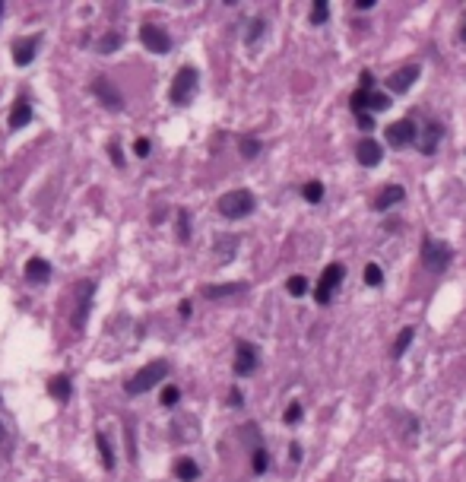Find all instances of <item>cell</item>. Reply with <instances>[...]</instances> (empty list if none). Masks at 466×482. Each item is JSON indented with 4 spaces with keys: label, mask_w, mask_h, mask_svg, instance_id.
Instances as JSON below:
<instances>
[{
    "label": "cell",
    "mask_w": 466,
    "mask_h": 482,
    "mask_svg": "<svg viewBox=\"0 0 466 482\" xmlns=\"http://www.w3.org/2000/svg\"><path fill=\"white\" fill-rule=\"evenodd\" d=\"M168 362L165 358H155V362H150V365H143V368L137 371L133 378H127V384H124V393L127 397H140V393H146V390H152L159 381H165V375H168Z\"/></svg>",
    "instance_id": "1"
},
{
    "label": "cell",
    "mask_w": 466,
    "mask_h": 482,
    "mask_svg": "<svg viewBox=\"0 0 466 482\" xmlns=\"http://www.w3.org/2000/svg\"><path fill=\"white\" fill-rule=\"evenodd\" d=\"M450 261H454V248H450L448 241H441V239L425 235V241H422V267L428 270V273H444V270L450 267Z\"/></svg>",
    "instance_id": "2"
},
{
    "label": "cell",
    "mask_w": 466,
    "mask_h": 482,
    "mask_svg": "<svg viewBox=\"0 0 466 482\" xmlns=\"http://www.w3.org/2000/svg\"><path fill=\"white\" fill-rule=\"evenodd\" d=\"M197 86H200V73L194 70V67H181V70L174 73V80H172V89H168L172 105L187 108L194 102V96H197Z\"/></svg>",
    "instance_id": "3"
},
{
    "label": "cell",
    "mask_w": 466,
    "mask_h": 482,
    "mask_svg": "<svg viewBox=\"0 0 466 482\" xmlns=\"http://www.w3.org/2000/svg\"><path fill=\"white\" fill-rule=\"evenodd\" d=\"M254 207H257V197L248 187H238V191H228L219 197V213L226 219H245V216L254 213Z\"/></svg>",
    "instance_id": "4"
},
{
    "label": "cell",
    "mask_w": 466,
    "mask_h": 482,
    "mask_svg": "<svg viewBox=\"0 0 466 482\" xmlns=\"http://www.w3.org/2000/svg\"><path fill=\"white\" fill-rule=\"evenodd\" d=\"M346 280V267L343 263H327L321 273V280H317L314 286V302L317 305H330L333 302V292L340 289V283Z\"/></svg>",
    "instance_id": "5"
},
{
    "label": "cell",
    "mask_w": 466,
    "mask_h": 482,
    "mask_svg": "<svg viewBox=\"0 0 466 482\" xmlns=\"http://www.w3.org/2000/svg\"><path fill=\"white\" fill-rule=\"evenodd\" d=\"M92 298H96V280H79L77 283V292H73V302H77V308H73V330H83L86 327V317H89L92 311Z\"/></svg>",
    "instance_id": "6"
},
{
    "label": "cell",
    "mask_w": 466,
    "mask_h": 482,
    "mask_svg": "<svg viewBox=\"0 0 466 482\" xmlns=\"http://www.w3.org/2000/svg\"><path fill=\"white\" fill-rule=\"evenodd\" d=\"M387 143L394 146V149H403V146H409V143H416L418 140V127H416V118H400V121H394V124H387Z\"/></svg>",
    "instance_id": "7"
},
{
    "label": "cell",
    "mask_w": 466,
    "mask_h": 482,
    "mask_svg": "<svg viewBox=\"0 0 466 482\" xmlns=\"http://www.w3.org/2000/svg\"><path fill=\"white\" fill-rule=\"evenodd\" d=\"M140 42H143V48L152 51V54H168L172 51V35H168L162 26H155V23L140 26Z\"/></svg>",
    "instance_id": "8"
},
{
    "label": "cell",
    "mask_w": 466,
    "mask_h": 482,
    "mask_svg": "<svg viewBox=\"0 0 466 482\" xmlns=\"http://www.w3.org/2000/svg\"><path fill=\"white\" fill-rule=\"evenodd\" d=\"M257 349H254V343H248V339H238L235 343V375L238 378H248L257 371Z\"/></svg>",
    "instance_id": "9"
},
{
    "label": "cell",
    "mask_w": 466,
    "mask_h": 482,
    "mask_svg": "<svg viewBox=\"0 0 466 482\" xmlns=\"http://www.w3.org/2000/svg\"><path fill=\"white\" fill-rule=\"evenodd\" d=\"M92 96L102 102L108 111H121V108H124V96H121V89L105 77H99L96 83H92Z\"/></svg>",
    "instance_id": "10"
},
{
    "label": "cell",
    "mask_w": 466,
    "mask_h": 482,
    "mask_svg": "<svg viewBox=\"0 0 466 482\" xmlns=\"http://www.w3.org/2000/svg\"><path fill=\"white\" fill-rule=\"evenodd\" d=\"M371 86H375V73L365 70V73H362V80H359V89H355V92H353V99H349V108H353L355 118L368 114V99H371V92H375Z\"/></svg>",
    "instance_id": "11"
},
{
    "label": "cell",
    "mask_w": 466,
    "mask_h": 482,
    "mask_svg": "<svg viewBox=\"0 0 466 482\" xmlns=\"http://www.w3.org/2000/svg\"><path fill=\"white\" fill-rule=\"evenodd\" d=\"M42 38L45 35H26L13 45V60H16V67H29L32 60H35L38 48H42Z\"/></svg>",
    "instance_id": "12"
},
{
    "label": "cell",
    "mask_w": 466,
    "mask_h": 482,
    "mask_svg": "<svg viewBox=\"0 0 466 482\" xmlns=\"http://www.w3.org/2000/svg\"><path fill=\"white\" fill-rule=\"evenodd\" d=\"M418 73H422V67L418 64H406V67H400L396 73H390L387 77V89H394V92H406V89H413V83L418 80Z\"/></svg>",
    "instance_id": "13"
},
{
    "label": "cell",
    "mask_w": 466,
    "mask_h": 482,
    "mask_svg": "<svg viewBox=\"0 0 466 482\" xmlns=\"http://www.w3.org/2000/svg\"><path fill=\"white\" fill-rule=\"evenodd\" d=\"M355 159H359V165H362V168H375V165H381V159H384V146L377 143V140H362L359 149H355Z\"/></svg>",
    "instance_id": "14"
},
{
    "label": "cell",
    "mask_w": 466,
    "mask_h": 482,
    "mask_svg": "<svg viewBox=\"0 0 466 482\" xmlns=\"http://www.w3.org/2000/svg\"><path fill=\"white\" fill-rule=\"evenodd\" d=\"M403 200H406V191H403L400 185H387V187H381V191H377V197L371 200V207H375L377 213H384V209L396 207V203H403Z\"/></svg>",
    "instance_id": "15"
},
{
    "label": "cell",
    "mask_w": 466,
    "mask_h": 482,
    "mask_svg": "<svg viewBox=\"0 0 466 482\" xmlns=\"http://www.w3.org/2000/svg\"><path fill=\"white\" fill-rule=\"evenodd\" d=\"M441 137H444L441 124H438V121H425V131L418 133V149H422L425 155H435V153H438V143H441Z\"/></svg>",
    "instance_id": "16"
},
{
    "label": "cell",
    "mask_w": 466,
    "mask_h": 482,
    "mask_svg": "<svg viewBox=\"0 0 466 482\" xmlns=\"http://www.w3.org/2000/svg\"><path fill=\"white\" fill-rule=\"evenodd\" d=\"M26 283L29 286H42V283H48L51 280V263L45 261V257H32L29 263H26Z\"/></svg>",
    "instance_id": "17"
},
{
    "label": "cell",
    "mask_w": 466,
    "mask_h": 482,
    "mask_svg": "<svg viewBox=\"0 0 466 482\" xmlns=\"http://www.w3.org/2000/svg\"><path fill=\"white\" fill-rule=\"evenodd\" d=\"M48 393H51L54 400H60V403H67V400L73 397L70 375H54V378H48Z\"/></svg>",
    "instance_id": "18"
},
{
    "label": "cell",
    "mask_w": 466,
    "mask_h": 482,
    "mask_svg": "<svg viewBox=\"0 0 466 482\" xmlns=\"http://www.w3.org/2000/svg\"><path fill=\"white\" fill-rule=\"evenodd\" d=\"M29 121H32V105L26 99H19L16 105L10 108V131H23Z\"/></svg>",
    "instance_id": "19"
},
{
    "label": "cell",
    "mask_w": 466,
    "mask_h": 482,
    "mask_svg": "<svg viewBox=\"0 0 466 482\" xmlns=\"http://www.w3.org/2000/svg\"><path fill=\"white\" fill-rule=\"evenodd\" d=\"M174 476H178L181 482H194L200 476V466H197V460H191V457H181L178 464H174Z\"/></svg>",
    "instance_id": "20"
},
{
    "label": "cell",
    "mask_w": 466,
    "mask_h": 482,
    "mask_svg": "<svg viewBox=\"0 0 466 482\" xmlns=\"http://www.w3.org/2000/svg\"><path fill=\"white\" fill-rule=\"evenodd\" d=\"M96 447H99V454H102V466L111 473L114 470V451H111V441H108L105 432H96Z\"/></svg>",
    "instance_id": "21"
},
{
    "label": "cell",
    "mask_w": 466,
    "mask_h": 482,
    "mask_svg": "<svg viewBox=\"0 0 466 482\" xmlns=\"http://www.w3.org/2000/svg\"><path fill=\"white\" fill-rule=\"evenodd\" d=\"M416 339V327H403L400 334H396V339H394V349H390V356L394 358H403V352L409 349V343Z\"/></svg>",
    "instance_id": "22"
},
{
    "label": "cell",
    "mask_w": 466,
    "mask_h": 482,
    "mask_svg": "<svg viewBox=\"0 0 466 482\" xmlns=\"http://www.w3.org/2000/svg\"><path fill=\"white\" fill-rule=\"evenodd\" d=\"M121 45H124V35H121V32H105V35L96 42V51L99 54H114Z\"/></svg>",
    "instance_id": "23"
},
{
    "label": "cell",
    "mask_w": 466,
    "mask_h": 482,
    "mask_svg": "<svg viewBox=\"0 0 466 482\" xmlns=\"http://www.w3.org/2000/svg\"><path fill=\"white\" fill-rule=\"evenodd\" d=\"M248 283H226V286H204L206 298H222V295H235V292H245Z\"/></svg>",
    "instance_id": "24"
},
{
    "label": "cell",
    "mask_w": 466,
    "mask_h": 482,
    "mask_svg": "<svg viewBox=\"0 0 466 482\" xmlns=\"http://www.w3.org/2000/svg\"><path fill=\"white\" fill-rule=\"evenodd\" d=\"M308 19L314 26H323L330 19V4L327 0H314V4H311V13H308Z\"/></svg>",
    "instance_id": "25"
},
{
    "label": "cell",
    "mask_w": 466,
    "mask_h": 482,
    "mask_svg": "<svg viewBox=\"0 0 466 482\" xmlns=\"http://www.w3.org/2000/svg\"><path fill=\"white\" fill-rule=\"evenodd\" d=\"M267 32V19H260V16H254L251 23H248V32H245V42L248 45H257L260 42V35Z\"/></svg>",
    "instance_id": "26"
},
{
    "label": "cell",
    "mask_w": 466,
    "mask_h": 482,
    "mask_svg": "<svg viewBox=\"0 0 466 482\" xmlns=\"http://www.w3.org/2000/svg\"><path fill=\"white\" fill-rule=\"evenodd\" d=\"M286 292H289V295H292V298H301V295H305V292H308V280H305V276H301V273L289 276V280H286Z\"/></svg>",
    "instance_id": "27"
},
{
    "label": "cell",
    "mask_w": 466,
    "mask_h": 482,
    "mask_svg": "<svg viewBox=\"0 0 466 482\" xmlns=\"http://www.w3.org/2000/svg\"><path fill=\"white\" fill-rule=\"evenodd\" d=\"M301 197H305L308 203H321L323 200V185L321 181H308V185L301 187Z\"/></svg>",
    "instance_id": "28"
},
{
    "label": "cell",
    "mask_w": 466,
    "mask_h": 482,
    "mask_svg": "<svg viewBox=\"0 0 466 482\" xmlns=\"http://www.w3.org/2000/svg\"><path fill=\"white\" fill-rule=\"evenodd\" d=\"M238 149H241V155H245V159H254V155L260 153V140L257 137H241Z\"/></svg>",
    "instance_id": "29"
},
{
    "label": "cell",
    "mask_w": 466,
    "mask_h": 482,
    "mask_svg": "<svg viewBox=\"0 0 466 482\" xmlns=\"http://www.w3.org/2000/svg\"><path fill=\"white\" fill-rule=\"evenodd\" d=\"M178 241H191V213L178 209Z\"/></svg>",
    "instance_id": "30"
},
{
    "label": "cell",
    "mask_w": 466,
    "mask_h": 482,
    "mask_svg": "<svg viewBox=\"0 0 466 482\" xmlns=\"http://www.w3.org/2000/svg\"><path fill=\"white\" fill-rule=\"evenodd\" d=\"M390 108V96L387 92H371V99H368V111H387Z\"/></svg>",
    "instance_id": "31"
},
{
    "label": "cell",
    "mask_w": 466,
    "mask_h": 482,
    "mask_svg": "<svg viewBox=\"0 0 466 482\" xmlns=\"http://www.w3.org/2000/svg\"><path fill=\"white\" fill-rule=\"evenodd\" d=\"M365 283H368V286H381V283H384V270L377 267V263H368V267H365Z\"/></svg>",
    "instance_id": "32"
},
{
    "label": "cell",
    "mask_w": 466,
    "mask_h": 482,
    "mask_svg": "<svg viewBox=\"0 0 466 482\" xmlns=\"http://www.w3.org/2000/svg\"><path fill=\"white\" fill-rule=\"evenodd\" d=\"M267 466H270V454L263 451V447H254V473H267Z\"/></svg>",
    "instance_id": "33"
},
{
    "label": "cell",
    "mask_w": 466,
    "mask_h": 482,
    "mask_svg": "<svg viewBox=\"0 0 466 482\" xmlns=\"http://www.w3.org/2000/svg\"><path fill=\"white\" fill-rule=\"evenodd\" d=\"M162 406H174V403H178V400H181V390H178V387H174V384H168L165 387V390H162Z\"/></svg>",
    "instance_id": "34"
},
{
    "label": "cell",
    "mask_w": 466,
    "mask_h": 482,
    "mask_svg": "<svg viewBox=\"0 0 466 482\" xmlns=\"http://www.w3.org/2000/svg\"><path fill=\"white\" fill-rule=\"evenodd\" d=\"M282 419H286V425L301 422V403H295V400H292V403L286 406V416H282Z\"/></svg>",
    "instance_id": "35"
},
{
    "label": "cell",
    "mask_w": 466,
    "mask_h": 482,
    "mask_svg": "<svg viewBox=\"0 0 466 482\" xmlns=\"http://www.w3.org/2000/svg\"><path fill=\"white\" fill-rule=\"evenodd\" d=\"M216 251H219L222 257H232L235 251H238V241H235V239H219V244H216Z\"/></svg>",
    "instance_id": "36"
},
{
    "label": "cell",
    "mask_w": 466,
    "mask_h": 482,
    "mask_svg": "<svg viewBox=\"0 0 466 482\" xmlns=\"http://www.w3.org/2000/svg\"><path fill=\"white\" fill-rule=\"evenodd\" d=\"M124 429H127V454H131V460H137V438H133V422L131 419L124 422Z\"/></svg>",
    "instance_id": "37"
},
{
    "label": "cell",
    "mask_w": 466,
    "mask_h": 482,
    "mask_svg": "<svg viewBox=\"0 0 466 482\" xmlns=\"http://www.w3.org/2000/svg\"><path fill=\"white\" fill-rule=\"evenodd\" d=\"M133 153H137L140 159H146V155L152 153V143H150V137H140L137 143H133Z\"/></svg>",
    "instance_id": "38"
},
{
    "label": "cell",
    "mask_w": 466,
    "mask_h": 482,
    "mask_svg": "<svg viewBox=\"0 0 466 482\" xmlns=\"http://www.w3.org/2000/svg\"><path fill=\"white\" fill-rule=\"evenodd\" d=\"M108 155H111V162H114V165H124V153H121V146L118 143H114V140H111V143H108Z\"/></svg>",
    "instance_id": "39"
},
{
    "label": "cell",
    "mask_w": 466,
    "mask_h": 482,
    "mask_svg": "<svg viewBox=\"0 0 466 482\" xmlns=\"http://www.w3.org/2000/svg\"><path fill=\"white\" fill-rule=\"evenodd\" d=\"M355 124H359L362 131H371V127H375V118H371V114H362V118H355Z\"/></svg>",
    "instance_id": "40"
},
{
    "label": "cell",
    "mask_w": 466,
    "mask_h": 482,
    "mask_svg": "<svg viewBox=\"0 0 466 482\" xmlns=\"http://www.w3.org/2000/svg\"><path fill=\"white\" fill-rule=\"evenodd\" d=\"M228 403H232V406H241V403H245V400H241V390H238V387H235V390H232V397H228Z\"/></svg>",
    "instance_id": "41"
},
{
    "label": "cell",
    "mask_w": 466,
    "mask_h": 482,
    "mask_svg": "<svg viewBox=\"0 0 466 482\" xmlns=\"http://www.w3.org/2000/svg\"><path fill=\"white\" fill-rule=\"evenodd\" d=\"M355 10H375V0H355Z\"/></svg>",
    "instance_id": "42"
},
{
    "label": "cell",
    "mask_w": 466,
    "mask_h": 482,
    "mask_svg": "<svg viewBox=\"0 0 466 482\" xmlns=\"http://www.w3.org/2000/svg\"><path fill=\"white\" fill-rule=\"evenodd\" d=\"M178 314H181V317H191V302H181V305H178Z\"/></svg>",
    "instance_id": "43"
},
{
    "label": "cell",
    "mask_w": 466,
    "mask_h": 482,
    "mask_svg": "<svg viewBox=\"0 0 466 482\" xmlns=\"http://www.w3.org/2000/svg\"><path fill=\"white\" fill-rule=\"evenodd\" d=\"M460 42H466V13H463V26H460Z\"/></svg>",
    "instance_id": "44"
},
{
    "label": "cell",
    "mask_w": 466,
    "mask_h": 482,
    "mask_svg": "<svg viewBox=\"0 0 466 482\" xmlns=\"http://www.w3.org/2000/svg\"><path fill=\"white\" fill-rule=\"evenodd\" d=\"M6 441V429H4V422H0V444Z\"/></svg>",
    "instance_id": "45"
},
{
    "label": "cell",
    "mask_w": 466,
    "mask_h": 482,
    "mask_svg": "<svg viewBox=\"0 0 466 482\" xmlns=\"http://www.w3.org/2000/svg\"><path fill=\"white\" fill-rule=\"evenodd\" d=\"M0 19H4V0H0Z\"/></svg>",
    "instance_id": "46"
}]
</instances>
